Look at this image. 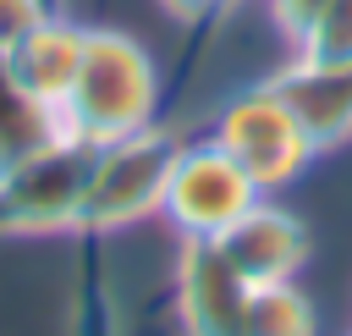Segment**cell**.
Returning <instances> with one entry per match:
<instances>
[{
    "instance_id": "277c9868",
    "label": "cell",
    "mask_w": 352,
    "mask_h": 336,
    "mask_svg": "<svg viewBox=\"0 0 352 336\" xmlns=\"http://www.w3.org/2000/svg\"><path fill=\"white\" fill-rule=\"evenodd\" d=\"M248 176H253V187L258 193H275V187H286L292 176H302L308 171V160L319 154L314 149V138L302 132V121H297V110L275 94V83L264 77V83H253V88H242V94H231L226 105H220V116H214V132H209Z\"/></svg>"
},
{
    "instance_id": "8fae6325",
    "label": "cell",
    "mask_w": 352,
    "mask_h": 336,
    "mask_svg": "<svg viewBox=\"0 0 352 336\" xmlns=\"http://www.w3.org/2000/svg\"><path fill=\"white\" fill-rule=\"evenodd\" d=\"M55 132H60V116H55L50 105H38V99L6 72V61H0V176H6L11 165H22L33 149H44Z\"/></svg>"
},
{
    "instance_id": "9c48e42d",
    "label": "cell",
    "mask_w": 352,
    "mask_h": 336,
    "mask_svg": "<svg viewBox=\"0 0 352 336\" xmlns=\"http://www.w3.org/2000/svg\"><path fill=\"white\" fill-rule=\"evenodd\" d=\"M82 39H88L82 22H72V17H60V11H44L0 61H6V72H11L38 105L60 110L72 77H77V61H82Z\"/></svg>"
},
{
    "instance_id": "2e32d148",
    "label": "cell",
    "mask_w": 352,
    "mask_h": 336,
    "mask_svg": "<svg viewBox=\"0 0 352 336\" xmlns=\"http://www.w3.org/2000/svg\"><path fill=\"white\" fill-rule=\"evenodd\" d=\"M319 6H324V0H270V17H275V28H280V33H286V44H292V39L314 22V11H319Z\"/></svg>"
},
{
    "instance_id": "52a82bcc",
    "label": "cell",
    "mask_w": 352,
    "mask_h": 336,
    "mask_svg": "<svg viewBox=\"0 0 352 336\" xmlns=\"http://www.w3.org/2000/svg\"><path fill=\"white\" fill-rule=\"evenodd\" d=\"M214 242H220V253L236 264V275H242L248 286L297 281V270L308 264V226H302L292 209L270 204V193H264L226 237H214Z\"/></svg>"
},
{
    "instance_id": "5b68a950",
    "label": "cell",
    "mask_w": 352,
    "mask_h": 336,
    "mask_svg": "<svg viewBox=\"0 0 352 336\" xmlns=\"http://www.w3.org/2000/svg\"><path fill=\"white\" fill-rule=\"evenodd\" d=\"M264 193L253 187V176L214 143V138H187L182 143V154H176V165H170V187H165V220H170V231L187 242V237H198V242H214V237H226L253 204H258Z\"/></svg>"
},
{
    "instance_id": "7a4b0ae2",
    "label": "cell",
    "mask_w": 352,
    "mask_h": 336,
    "mask_svg": "<svg viewBox=\"0 0 352 336\" xmlns=\"http://www.w3.org/2000/svg\"><path fill=\"white\" fill-rule=\"evenodd\" d=\"M182 143H187V127H160V121L99 143L94 171H88V193H82V215H77V237L104 242L110 231L160 215Z\"/></svg>"
},
{
    "instance_id": "30bf717a",
    "label": "cell",
    "mask_w": 352,
    "mask_h": 336,
    "mask_svg": "<svg viewBox=\"0 0 352 336\" xmlns=\"http://www.w3.org/2000/svg\"><path fill=\"white\" fill-rule=\"evenodd\" d=\"M66 330L72 336H126V314H121V292L104 270L99 237H82V259L72 270V308H66Z\"/></svg>"
},
{
    "instance_id": "3957f363",
    "label": "cell",
    "mask_w": 352,
    "mask_h": 336,
    "mask_svg": "<svg viewBox=\"0 0 352 336\" xmlns=\"http://www.w3.org/2000/svg\"><path fill=\"white\" fill-rule=\"evenodd\" d=\"M94 171V143L55 132L22 165L0 176V237H60L77 231L82 193Z\"/></svg>"
},
{
    "instance_id": "e0dca14e",
    "label": "cell",
    "mask_w": 352,
    "mask_h": 336,
    "mask_svg": "<svg viewBox=\"0 0 352 336\" xmlns=\"http://www.w3.org/2000/svg\"><path fill=\"white\" fill-rule=\"evenodd\" d=\"M236 6H242V0H220V17H231V11H236Z\"/></svg>"
},
{
    "instance_id": "ba28073f",
    "label": "cell",
    "mask_w": 352,
    "mask_h": 336,
    "mask_svg": "<svg viewBox=\"0 0 352 336\" xmlns=\"http://www.w3.org/2000/svg\"><path fill=\"white\" fill-rule=\"evenodd\" d=\"M275 94L297 110L314 149H336L352 138V61H302L292 55L280 72H270Z\"/></svg>"
},
{
    "instance_id": "6da1fadb",
    "label": "cell",
    "mask_w": 352,
    "mask_h": 336,
    "mask_svg": "<svg viewBox=\"0 0 352 336\" xmlns=\"http://www.w3.org/2000/svg\"><path fill=\"white\" fill-rule=\"evenodd\" d=\"M154 105H160V72H154L148 50L132 33L88 28L77 77H72L60 110H55L60 132H72V138L99 149L110 138H126V132L148 127Z\"/></svg>"
},
{
    "instance_id": "4fadbf2b",
    "label": "cell",
    "mask_w": 352,
    "mask_h": 336,
    "mask_svg": "<svg viewBox=\"0 0 352 336\" xmlns=\"http://www.w3.org/2000/svg\"><path fill=\"white\" fill-rule=\"evenodd\" d=\"M292 55L302 61H352V0H324L314 22L292 39Z\"/></svg>"
},
{
    "instance_id": "9a60e30c",
    "label": "cell",
    "mask_w": 352,
    "mask_h": 336,
    "mask_svg": "<svg viewBox=\"0 0 352 336\" xmlns=\"http://www.w3.org/2000/svg\"><path fill=\"white\" fill-rule=\"evenodd\" d=\"M160 6H165V17H170L176 28H187V33L220 22V0H160Z\"/></svg>"
},
{
    "instance_id": "5bb4252c",
    "label": "cell",
    "mask_w": 352,
    "mask_h": 336,
    "mask_svg": "<svg viewBox=\"0 0 352 336\" xmlns=\"http://www.w3.org/2000/svg\"><path fill=\"white\" fill-rule=\"evenodd\" d=\"M50 11V0H0V55Z\"/></svg>"
},
{
    "instance_id": "8992f818",
    "label": "cell",
    "mask_w": 352,
    "mask_h": 336,
    "mask_svg": "<svg viewBox=\"0 0 352 336\" xmlns=\"http://www.w3.org/2000/svg\"><path fill=\"white\" fill-rule=\"evenodd\" d=\"M248 281L220 253V242L187 237L176 253V319L182 336H242Z\"/></svg>"
},
{
    "instance_id": "7c38bea8",
    "label": "cell",
    "mask_w": 352,
    "mask_h": 336,
    "mask_svg": "<svg viewBox=\"0 0 352 336\" xmlns=\"http://www.w3.org/2000/svg\"><path fill=\"white\" fill-rule=\"evenodd\" d=\"M242 336H314V303L297 281H264L242 297Z\"/></svg>"
}]
</instances>
